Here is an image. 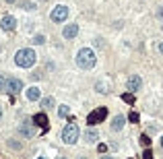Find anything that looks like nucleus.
Instances as JSON below:
<instances>
[{"label":"nucleus","mask_w":163,"mask_h":159,"mask_svg":"<svg viewBox=\"0 0 163 159\" xmlns=\"http://www.w3.org/2000/svg\"><path fill=\"white\" fill-rule=\"evenodd\" d=\"M95 62H97V56L91 48H81L79 50V54H76V66H79V68L91 70L95 66Z\"/></svg>","instance_id":"f257e3e1"},{"label":"nucleus","mask_w":163,"mask_h":159,"mask_svg":"<svg viewBox=\"0 0 163 159\" xmlns=\"http://www.w3.org/2000/svg\"><path fill=\"white\" fill-rule=\"evenodd\" d=\"M37 60V54H35V50L31 48H21L17 54H14V62L19 64L21 68H31Z\"/></svg>","instance_id":"f03ea898"},{"label":"nucleus","mask_w":163,"mask_h":159,"mask_svg":"<svg viewBox=\"0 0 163 159\" xmlns=\"http://www.w3.org/2000/svg\"><path fill=\"white\" fill-rule=\"evenodd\" d=\"M79 134H81L79 126H76L75 122H68V124L64 126V130H62V141H64L66 145H75L76 141H79Z\"/></svg>","instance_id":"7ed1b4c3"},{"label":"nucleus","mask_w":163,"mask_h":159,"mask_svg":"<svg viewBox=\"0 0 163 159\" xmlns=\"http://www.w3.org/2000/svg\"><path fill=\"white\" fill-rule=\"evenodd\" d=\"M105 118H108V108H97V110H93L87 116V124L95 126V124H99V122H103Z\"/></svg>","instance_id":"20e7f679"},{"label":"nucleus","mask_w":163,"mask_h":159,"mask_svg":"<svg viewBox=\"0 0 163 159\" xmlns=\"http://www.w3.org/2000/svg\"><path fill=\"white\" fill-rule=\"evenodd\" d=\"M19 134L25 138H31L35 137V124L33 120H23V122H19Z\"/></svg>","instance_id":"39448f33"},{"label":"nucleus","mask_w":163,"mask_h":159,"mask_svg":"<svg viewBox=\"0 0 163 159\" xmlns=\"http://www.w3.org/2000/svg\"><path fill=\"white\" fill-rule=\"evenodd\" d=\"M68 19V6H64V4H58V6H54V10H52V21L54 23H62Z\"/></svg>","instance_id":"423d86ee"},{"label":"nucleus","mask_w":163,"mask_h":159,"mask_svg":"<svg viewBox=\"0 0 163 159\" xmlns=\"http://www.w3.org/2000/svg\"><path fill=\"white\" fill-rule=\"evenodd\" d=\"M141 87H143V79H141L138 75H130L128 81H126V89H128L130 93H136Z\"/></svg>","instance_id":"0eeeda50"},{"label":"nucleus","mask_w":163,"mask_h":159,"mask_svg":"<svg viewBox=\"0 0 163 159\" xmlns=\"http://www.w3.org/2000/svg\"><path fill=\"white\" fill-rule=\"evenodd\" d=\"M0 27L4 29V31H13V29L17 27V19H14L13 14H4L2 21H0Z\"/></svg>","instance_id":"6e6552de"},{"label":"nucleus","mask_w":163,"mask_h":159,"mask_svg":"<svg viewBox=\"0 0 163 159\" xmlns=\"http://www.w3.org/2000/svg\"><path fill=\"white\" fill-rule=\"evenodd\" d=\"M23 89V81L17 76H8V93H19Z\"/></svg>","instance_id":"1a4fd4ad"},{"label":"nucleus","mask_w":163,"mask_h":159,"mask_svg":"<svg viewBox=\"0 0 163 159\" xmlns=\"http://www.w3.org/2000/svg\"><path fill=\"white\" fill-rule=\"evenodd\" d=\"M76 33H79V25H76V23H70V25H66V27H64V31H62V35H64L66 39H75Z\"/></svg>","instance_id":"9d476101"},{"label":"nucleus","mask_w":163,"mask_h":159,"mask_svg":"<svg viewBox=\"0 0 163 159\" xmlns=\"http://www.w3.org/2000/svg\"><path fill=\"white\" fill-rule=\"evenodd\" d=\"M33 124H37L41 128V132H48V116L46 114H35Z\"/></svg>","instance_id":"9b49d317"},{"label":"nucleus","mask_w":163,"mask_h":159,"mask_svg":"<svg viewBox=\"0 0 163 159\" xmlns=\"http://www.w3.org/2000/svg\"><path fill=\"white\" fill-rule=\"evenodd\" d=\"M25 95H27L29 101H37V99L41 97V93H39V89H37V87H29V89L25 91Z\"/></svg>","instance_id":"f8f14e48"},{"label":"nucleus","mask_w":163,"mask_h":159,"mask_svg":"<svg viewBox=\"0 0 163 159\" xmlns=\"http://www.w3.org/2000/svg\"><path fill=\"white\" fill-rule=\"evenodd\" d=\"M124 122H126V118H124V116H116L114 120H112V130H122Z\"/></svg>","instance_id":"ddd939ff"},{"label":"nucleus","mask_w":163,"mask_h":159,"mask_svg":"<svg viewBox=\"0 0 163 159\" xmlns=\"http://www.w3.org/2000/svg\"><path fill=\"white\" fill-rule=\"evenodd\" d=\"M0 93H8V75H0Z\"/></svg>","instance_id":"4468645a"},{"label":"nucleus","mask_w":163,"mask_h":159,"mask_svg":"<svg viewBox=\"0 0 163 159\" xmlns=\"http://www.w3.org/2000/svg\"><path fill=\"white\" fill-rule=\"evenodd\" d=\"M97 138H99V134H97V130H93V128L85 132V141H87V143H95Z\"/></svg>","instance_id":"2eb2a0df"},{"label":"nucleus","mask_w":163,"mask_h":159,"mask_svg":"<svg viewBox=\"0 0 163 159\" xmlns=\"http://www.w3.org/2000/svg\"><path fill=\"white\" fill-rule=\"evenodd\" d=\"M122 101H126V104H134V93H124L122 95Z\"/></svg>","instance_id":"dca6fc26"},{"label":"nucleus","mask_w":163,"mask_h":159,"mask_svg":"<svg viewBox=\"0 0 163 159\" xmlns=\"http://www.w3.org/2000/svg\"><path fill=\"white\" fill-rule=\"evenodd\" d=\"M52 105H54V99H52V97H43V99H41V108H52Z\"/></svg>","instance_id":"f3484780"},{"label":"nucleus","mask_w":163,"mask_h":159,"mask_svg":"<svg viewBox=\"0 0 163 159\" xmlns=\"http://www.w3.org/2000/svg\"><path fill=\"white\" fill-rule=\"evenodd\" d=\"M128 120H130V122H134V124H136V122L141 120V116H138L136 112H130V114H128Z\"/></svg>","instance_id":"a211bd4d"},{"label":"nucleus","mask_w":163,"mask_h":159,"mask_svg":"<svg viewBox=\"0 0 163 159\" xmlns=\"http://www.w3.org/2000/svg\"><path fill=\"white\" fill-rule=\"evenodd\" d=\"M58 114H60L62 118H66V116H68V105H60V110H58Z\"/></svg>","instance_id":"6ab92c4d"},{"label":"nucleus","mask_w":163,"mask_h":159,"mask_svg":"<svg viewBox=\"0 0 163 159\" xmlns=\"http://www.w3.org/2000/svg\"><path fill=\"white\" fill-rule=\"evenodd\" d=\"M31 42H33V43H37V46H39V43H43V42H46V37H43V35H35L33 39H31Z\"/></svg>","instance_id":"aec40b11"},{"label":"nucleus","mask_w":163,"mask_h":159,"mask_svg":"<svg viewBox=\"0 0 163 159\" xmlns=\"http://www.w3.org/2000/svg\"><path fill=\"white\" fill-rule=\"evenodd\" d=\"M141 145H145V147H149V145H151V138L147 137V134H143V137H141Z\"/></svg>","instance_id":"412c9836"},{"label":"nucleus","mask_w":163,"mask_h":159,"mask_svg":"<svg viewBox=\"0 0 163 159\" xmlns=\"http://www.w3.org/2000/svg\"><path fill=\"white\" fill-rule=\"evenodd\" d=\"M143 159H153V151H151V149H147V151L143 153Z\"/></svg>","instance_id":"4be33fe9"},{"label":"nucleus","mask_w":163,"mask_h":159,"mask_svg":"<svg viewBox=\"0 0 163 159\" xmlns=\"http://www.w3.org/2000/svg\"><path fill=\"white\" fill-rule=\"evenodd\" d=\"M97 151H99V153H105V151H108V145L99 143V145H97Z\"/></svg>","instance_id":"5701e85b"},{"label":"nucleus","mask_w":163,"mask_h":159,"mask_svg":"<svg viewBox=\"0 0 163 159\" xmlns=\"http://www.w3.org/2000/svg\"><path fill=\"white\" fill-rule=\"evenodd\" d=\"M157 17H159V19H163V6L159 8V13H157Z\"/></svg>","instance_id":"b1692460"},{"label":"nucleus","mask_w":163,"mask_h":159,"mask_svg":"<svg viewBox=\"0 0 163 159\" xmlns=\"http://www.w3.org/2000/svg\"><path fill=\"white\" fill-rule=\"evenodd\" d=\"M159 52H161V54H163V42L159 43Z\"/></svg>","instance_id":"393cba45"},{"label":"nucleus","mask_w":163,"mask_h":159,"mask_svg":"<svg viewBox=\"0 0 163 159\" xmlns=\"http://www.w3.org/2000/svg\"><path fill=\"white\" fill-rule=\"evenodd\" d=\"M101 159H114V157H109V155H103V157Z\"/></svg>","instance_id":"a878e982"},{"label":"nucleus","mask_w":163,"mask_h":159,"mask_svg":"<svg viewBox=\"0 0 163 159\" xmlns=\"http://www.w3.org/2000/svg\"><path fill=\"white\" fill-rule=\"evenodd\" d=\"M6 2H8V4H13V2H17V0H6Z\"/></svg>","instance_id":"bb28decb"},{"label":"nucleus","mask_w":163,"mask_h":159,"mask_svg":"<svg viewBox=\"0 0 163 159\" xmlns=\"http://www.w3.org/2000/svg\"><path fill=\"white\" fill-rule=\"evenodd\" d=\"M0 120H2V108H0Z\"/></svg>","instance_id":"cd10ccee"},{"label":"nucleus","mask_w":163,"mask_h":159,"mask_svg":"<svg viewBox=\"0 0 163 159\" xmlns=\"http://www.w3.org/2000/svg\"><path fill=\"white\" fill-rule=\"evenodd\" d=\"M0 52H2V46H0Z\"/></svg>","instance_id":"c85d7f7f"},{"label":"nucleus","mask_w":163,"mask_h":159,"mask_svg":"<svg viewBox=\"0 0 163 159\" xmlns=\"http://www.w3.org/2000/svg\"><path fill=\"white\" fill-rule=\"evenodd\" d=\"M161 145H163V138H161Z\"/></svg>","instance_id":"c756f323"},{"label":"nucleus","mask_w":163,"mask_h":159,"mask_svg":"<svg viewBox=\"0 0 163 159\" xmlns=\"http://www.w3.org/2000/svg\"><path fill=\"white\" fill-rule=\"evenodd\" d=\"M39 159H46V157H39Z\"/></svg>","instance_id":"7c9ffc66"},{"label":"nucleus","mask_w":163,"mask_h":159,"mask_svg":"<svg viewBox=\"0 0 163 159\" xmlns=\"http://www.w3.org/2000/svg\"><path fill=\"white\" fill-rule=\"evenodd\" d=\"M58 159H64V157H58Z\"/></svg>","instance_id":"2f4dec72"}]
</instances>
